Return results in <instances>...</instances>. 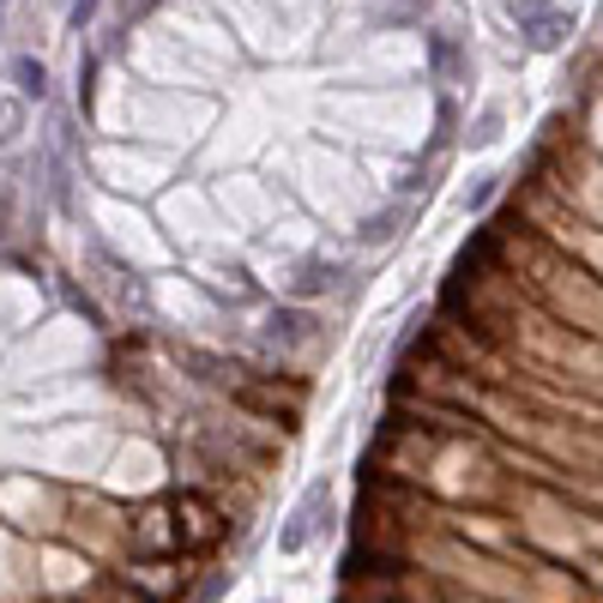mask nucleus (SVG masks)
<instances>
[{
  "instance_id": "1",
  "label": "nucleus",
  "mask_w": 603,
  "mask_h": 603,
  "mask_svg": "<svg viewBox=\"0 0 603 603\" xmlns=\"http://www.w3.org/2000/svg\"><path fill=\"white\" fill-rule=\"evenodd\" d=\"M507 13L519 19V37L538 54L562 49V42L574 37V13H567V7H550V0H507Z\"/></svg>"
},
{
  "instance_id": "2",
  "label": "nucleus",
  "mask_w": 603,
  "mask_h": 603,
  "mask_svg": "<svg viewBox=\"0 0 603 603\" xmlns=\"http://www.w3.org/2000/svg\"><path fill=\"white\" fill-rule=\"evenodd\" d=\"M327 513H332V489H327V483H308V495L296 501L290 525L278 531V550H284V555H302V550H308V538L327 525Z\"/></svg>"
},
{
  "instance_id": "3",
  "label": "nucleus",
  "mask_w": 603,
  "mask_h": 603,
  "mask_svg": "<svg viewBox=\"0 0 603 603\" xmlns=\"http://www.w3.org/2000/svg\"><path fill=\"white\" fill-rule=\"evenodd\" d=\"M19 85H25V97H42V85H49V73H42V61H30V54H19L13 61Z\"/></svg>"
},
{
  "instance_id": "4",
  "label": "nucleus",
  "mask_w": 603,
  "mask_h": 603,
  "mask_svg": "<svg viewBox=\"0 0 603 603\" xmlns=\"http://www.w3.org/2000/svg\"><path fill=\"white\" fill-rule=\"evenodd\" d=\"M332 284V266H320V260H308L296 272V296H315V290H327Z\"/></svg>"
},
{
  "instance_id": "5",
  "label": "nucleus",
  "mask_w": 603,
  "mask_h": 603,
  "mask_svg": "<svg viewBox=\"0 0 603 603\" xmlns=\"http://www.w3.org/2000/svg\"><path fill=\"white\" fill-rule=\"evenodd\" d=\"M266 332H272V339H302V332H308V315H296V308H284V315H272V327H266Z\"/></svg>"
},
{
  "instance_id": "6",
  "label": "nucleus",
  "mask_w": 603,
  "mask_h": 603,
  "mask_svg": "<svg viewBox=\"0 0 603 603\" xmlns=\"http://www.w3.org/2000/svg\"><path fill=\"white\" fill-rule=\"evenodd\" d=\"M13 133H25V103H13V97H0V145L13 139Z\"/></svg>"
},
{
  "instance_id": "7",
  "label": "nucleus",
  "mask_w": 603,
  "mask_h": 603,
  "mask_svg": "<svg viewBox=\"0 0 603 603\" xmlns=\"http://www.w3.org/2000/svg\"><path fill=\"white\" fill-rule=\"evenodd\" d=\"M489 194H495V175H483V182L471 187V206H489Z\"/></svg>"
},
{
  "instance_id": "8",
  "label": "nucleus",
  "mask_w": 603,
  "mask_h": 603,
  "mask_svg": "<svg viewBox=\"0 0 603 603\" xmlns=\"http://www.w3.org/2000/svg\"><path fill=\"white\" fill-rule=\"evenodd\" d=\"M0 13H7V0H0Z\"/></svg>"
}]
</instances>
